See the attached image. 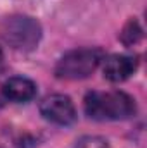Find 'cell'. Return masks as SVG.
<instances>
[{
	"label": "cell",
	"mask_w": 147,
	"mask_h": 148,
	"mask_svg": "<svg viewBox=\"0 0 147 148\" xmlns=\"http://www.w3.org/2000/svg\"><path fill=\"white\" fill-rule=\"evenodd\" d=\"M2 93L12 102H30L37 95V84L28 77L14 76L2 84Z\"/></svg>",
	"instance_id": "6"
},
{
	"label": "cell",
	"mask_w": 147,
	"mask_h": 148,
	"mask_svg": "<svg viewBox=\"0 0 147 148\" xmlns=\"http://www.w3.org/2000/svg\"><path fill=\"white\" fill-rule=\"evenodd\" d=\"M137 66H139V60H137V57H132V55L114 53V55L102 59L104 77L112 83H121V81L128 79L137 71Z\"/></svg>",
	"instance_id": "5"
},
{
	"label": "cell",
	"mask_w": 147,
	"mask_h": 148,
	"mask_svg": "<svg viewBox=\"0 0 147 148\" xmlns=\"http://www.w3.org/2000/svg\"><path fill=\"white\" fill-rule=\"evenodd\" d=\"M119 40H121L126 47H132V45L139 43V41L142 40V28H140V24H139L135 19H130V21L125 24V28L121 29Z\"/></svg>",
	"instance_id": "7"
},
{
	"label": "cell",
	"mask_w": 147,
	"mask_h": 148,
	"mask_svg": "<svg viewBox=\"0 0 147 148\" xmlns=\"http://www.w3.org/2000/svg\"><path fill=\"white\" fill-rule=\"evenodd\" d=\"M73 148H109V145L102 136H83L74 143Z\"/></svg>",
	"instance_id": "8"
},
{
	"label": "cell",
	"mask_w": 147,
	"mask_h": 148,
	"mask_svg": "<svg viewBox=\"0 0 147 148\" xmlns=\"http://www.w3.org/2000/svg\"><path fill=\"white\" fill-rule=\"evenodd\" d=\"M16 148H35V141H33L30 136H24V138L16 145Z\"/></svg>",
	"instance_id": "9"
},
{
	"label": "cell",
	"mask_w": 147,
	"mask_h": 148,
	"mask_svg": "<svg viewBox=\"0 0 147 148\" xmlns=\"http://www.w3.org/2000/svg\"><path fill=\"white\" fill-rule=\"evenodd\" d=\"M104 53L101 48H76L64 53L57 66L55 76L61 79H85L102 62Z\"/></svg>",
	"instance_id": "3"
},
{
	"label": "cell",
	"mask_w": 147,
	"mask_h": 148,
	"mask_svg": "<svg viewBox=\"0 0 147 148\" xmlns=\"http://www.w3.org/2000/svg\"><path fill=\"white\" fill-rule=\"evenodd\" d=\"M0 36L12 48L30 52L42 38V26L30 16H9L0 21Z\"/></svg>",
	"instance_id": "2"
},
{
	"label": "cell",
	"mask_w": 147,
	"mask_h": 148,
	"mask_svg": "<svg viewBox=\"0 0 147 148\" xmlns=\"http://www.w3.org/2000/svg\"><path fill=\"white\" fill-rule=\"evenodd\" d=\"M85 114L94 121H125L135 115V100L125 91H90L83 100Z\"/></svg>",
	"instance_id": "1"
},
{
	"label": "cell",
	"mask_w": 147,
	"mask_h": 148,
	"mask_svg": "<svg viewBox=\"0 0 147 148\" xmlns=\"http://www.w3.org/2000/svg\"><path fill=\"white\" fill-rule=\"evenodd\" d=\"M2 67H3V52L0 48V71H2Z\"/></svg>",
	"instance_id": "10"
},
{
	"label": "cell",
	"mask_w": 147,
	"mask_h": 148,
	"mask_svg": "<svg viewBox=\"0 0 147 148\" xmlns=\"http://www.w3.org/2000/svg\"><path fill=\"white\" fill-rule=\"evenodd\" d=\"M40 114L45 121L59 124V126H69L76 121V109L74 103L68 95H49L40 103Z\"/></svg>",
	"instance_id": "4"
}]
</instances>
